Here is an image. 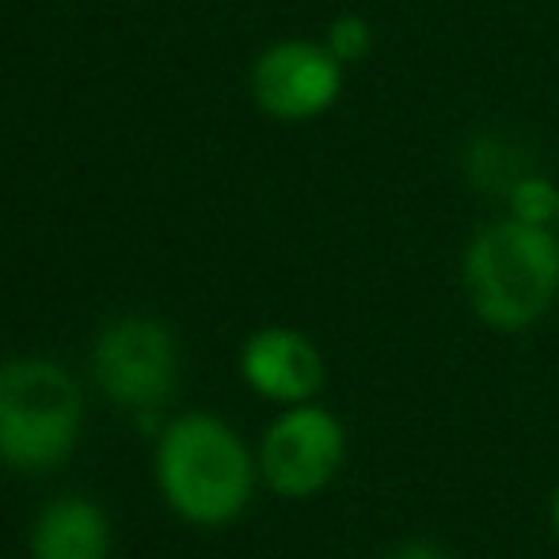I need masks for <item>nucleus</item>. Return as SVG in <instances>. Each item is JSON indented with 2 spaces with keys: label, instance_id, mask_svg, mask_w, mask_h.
<instances>
[{
  "label": "nucleus",
  "instance_id": "11",
  "mask_svg": "<svg viewBox=\"0 0 559 559\" xmlns=\"http://www.w3.org/2000/svg\"><path fill=\"white\" fill-rule=\"evenodd\" d=\"M381 559H453L445 548L430 545V540H400L396 548H389Z\"/></svg>",
  "mask_w": 559,
  "mask_h": 559
},
{
  "label": "nucleus",
  "instance_id": "7",
  "mask_svg": "<svg viewBox=\"0 0 559 559\" xmlns=\"http://www.w3.org/2000/svg\"><path fill=\"white\" fill-rule=\"evenodd\" d=\"M240 377L259 400L278 407L309 404L328 381L320 346L286 324H266L240 346Z\"/></svg>",
  "mask_w": 559,
  "mask_h": 559
},
{
  "label": "nucleus",
  "instance_id": "12",
  "mask_svg": "<svg viewBox=\"0 0 559 559\" xmlns=\"http://www.w3.org/2000/svg\"><path fill=\"white\" fill-rule=\"evenodd\" d=\"M548 522H552V530H556V537H559V479H556L552 495H548Z\"/></svg>",
  "mask_w": 559,
  "mask_h": 559
},
{
  "label": "nucleus",
  "instance_id": "5",
  "mask_svg": "<svg viewBox=\"0 0 559 559\" xmlns=\"http://www.w3.org/2000/svg\"><path fill=\"white\" fill-rule=\"evenodd\" d=\"M92 373L111 404L156 412L179 381V343L156 317H118L92 346Z\"/></svg>",
  "mask_w": 559,
  "mask_h": 559
},
{
  "label": "nucleus",
  "instance_id": "3",
  "mask_svg": "<svg viewBox=\"0 0 559 559\" xmlns=\"http://www.w3.org/2000/svg\"><path fill=\"white\" fill-rule=\"evenodd\" d=\"M84 427L76 377L53 358L0 361V461L15 472H50L69 461Z\"/></svg>",
  "mask_w": 559,
  "mask_h": 559
},
{
  "label": "nucleus",
  "instance_id": "1",
  "mask_svg": "<svg viewBox=\"0 0 559 559\" xmlns=\"http://www.w3.org/2000/svg\"><path fill=\"white\" fill-rule=\"evenodd\" d=\"M472 317L502 335L530 332L559 301V236L548 225L499 217L476 228L461 255Z\"/></svg>",
  "mask_w": 559,
  "mask_h": 559
},
{
  "label": "nucleus",
  "instance_id": "2",
  "mask_svg": "<svg viewBox=\"0 0 559 559\" xmlns=\"http://www.w3.org/2000/svg\"><path fill=\"white\" fill-rule=\"evenodd\" d=\"M259 461L225 419L187 412L160 430L156 484L183 522L222 530L251 507Z\"/></svg>",
  "mask_w": 559,
  "mask_h": 559
},
{
  "label": "nucleus",
  "instance_id": "10",
  "mask_svg": "<svg viewBox=\"0 0 559 559\" xmlns=\"http://www.w3.org/2000/svg\"><path fill=\"white\" fill-rule=\"evenodd\" d=\"M324 46L335 53L338 61H343L346 69L361 66V61H366L369 53H373V46H377L373 23H369L366 15H358V12L335 15V20L328 23V31H324Z\"/></svg>",
  "mask_w": 559,
  "mask_h": 559
},
{
  "label": "nucleus",
  "instance_id": "4",
  "mask_svg": "<svg viewBox=\"0 0 559 559\" xmlns=\"http://www.w3.org/2000/svg\"><path fill=\"white\" fill-rule=\"evenodd\" d=\"M259 479L282 499H312L346 464V427L317 400L282 407L255 449Z\"/></svg>",
  "mask_w": 559,
  "mask_h": 559
},
{
  "label": "nucleus",
  "instance_id": "9",
  "mask_svg": "<svg viewBox=\"0 0 559 559\" xmlns=\"http://www.w3.org/2000/svg\"><path fill=\"white\" fill-rule=\"evenodd\" d=\"M507 214L525 225H548L559 222V187L548 176L525 171L507 187Z\"/></svg>",
  "mask_w": 559,
  "mask_h": 559
},
{
  "label": "nucleus",
  "instance_id": "8",
  "mask_svg": "<svg viewBox=\"0 0 559 559\" xmlns=\"http://www.w3.org/2000/svg\"><path fill=\"white\" fill-rule=\"evenodd\" d=\"M111 522L104 507L84 495H61L46 502L31 525V559H107Z\"/></svg>",
  "mask_w": 559,
  "mask_h": 559
},
{
  "label": "nucleus",
  "instance_id": "6",
  "mask_svg": "<svg viewBox=\"0 0 559 559\" xmlns=\"http://www.w3.org/2000/svg\"><path fill=\"white\" fill-rule=\"evenodd\" d=\"M346 66L312 38H278L271 43L248 73L251 104L274 122H312L328 115L343 96Z\"/></svg>",
  "mask_w": 559,
  "mask_h": 559
}]
</instances>
